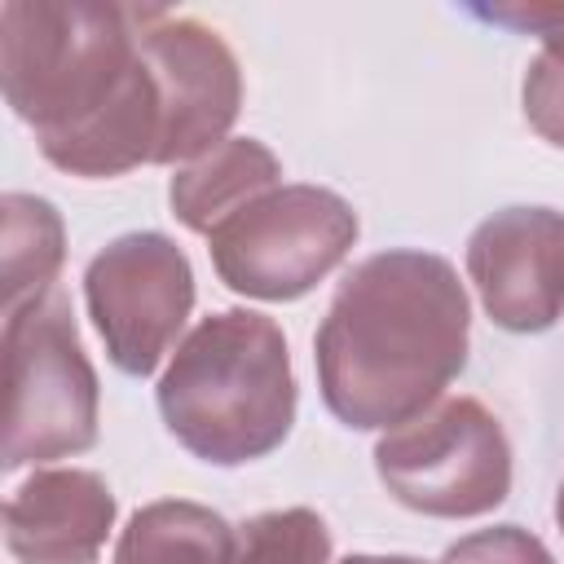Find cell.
<instances>
[{
    "label": "cell",
    "mask_w": 564,
    "mask_h": 564,
    "mask_svg": "<svg viewBox=\"0 0 564 564\" xmlns=\"http://www.w3.org/2000/svg\"><path fill=\"white\" fill-rule=\"evenodd\" d=\"M0 84L57 172L106 181L159 163L163 97L141 44V9L9 0L0 9Z\"/></svg>",
    "instance_id": "1"
},
{
    "label": "cell",
    "mask_w": 564,
    "mask_h": 564,
    "mask_svg": "<svg viewBox=\"0 0 564 564\" xmlns=\"http://www.w3.org/2000/svg\"><path fill=\"white\" fill-rule=\"evenodd\" d=\"M471 300L458 269L419 247L352 264L313 335L326 410L352 432H392L432 410L463 375Z\"/></svg>",
    "instance_id": "2"
},
{
    "label": "cell",
    "mask_w": 564,
    "mask_h": 564,
    "mask_svg": "<svg viewBox=\"0 0 564 564\" xmlns=\"http://www.w3.org/2000/svg\"><path fill=\"white\" fill-rule=\"evenodd\" d=\"M154 401L176 445L212 467L273 454L291 436L300 405L282 326L256 308L207 313L176 344Z\"/></svg>",
    "instance_id": "3"
},
{
    "label": "cell",
    "mask_w": 564,
    "mask_h": 564,
    "mask_svg": "<svg viewBox=\"0 0 564 564\" xmlns=\"http://www.w3.org/2000/svg\"><path fill=\"white\" fill-rule=\"evenodd\" d=\"M101 383L62 291L4 313V441L0 467H44L97 445Z\"/></svg>",
    "instance_id": "4"
},
{
    "label": "cell",
    "mask_w": 564,
    "mask_h": 564,
    "mask_svg": "<svg viewBox=\"0 0 564 564\" xmlns=\"http://www.w3.org/2000/svg\"><path fill=\"white\" fill-rule=\"evenodd\" d=\"M379 485L432 520H476L511 494V441L476 397H441L419 419L375 441Z\"/></svg>",
    "instance_id": "5"
},
{
    "label": "cell",
    "mask_w": 564,
    "mask_h": 564,
    "mask_svg": "<svg viewBox=\"0 0 564 564\" xmlns=\"http://www.w3.org/2000/svg\"><path fill=\"white\" fill-rule=\"evenodd\" d=\"M352 203L326 185H278L207 234L216 278L247 300L286 304L330 278L357 247Z\"/></svg>",
    "instance_id": "6"
},
{
    "label": "cell",
    "mask_w": 564,
    "mask_h": 564,
    "mask_svg": "<svg viewBox=\"0 0 564 564\" xmlns=\"http://www.w3.org/2000/svg\"><path fill=\"white\" fill-rule=\"evenodd\" d=\"M194 264L176 238L132 229L110 238L84 269V304L115 370L145 379L181 344L194 313Z\"/></svg>",
    "instance_id": "7"
},
{
    "label": "cell",
    "mask_w": 564,
    "mask_h": 564,
    "mask_svg": "<svg viewBox=\"0 0 564 564\" xmlns=\"http://www.w3.org/2000/svg\"><path fill=\"white\" fill-rule=\"evenodd\" d=\"M141 44L163 97L159 163L185 167L229 141L242 110V66L216 26L167 9L141 4Z\"/></svg>",
    "instance_id": "8"
},
{
    "label": "cell",
    "mask_w": 564,
    "mask_h": 564,
    "mask_svg": "<svg viewBox=\"0 0 564 564\" xmlns=\"http://www.w3.org/2000/svg\"><path fill=\"white\" fill-rule=\"evenodd\" d=\"M467 278L494 326L542 335L564 317V212L502 207L467 238Z\"/></svg>",
    "instance_id": "9"
},
{
    "label": "cell",
    "mask_w": 564,
    "mask_h": 564,
    "mask_svg": "<svg viewBox=\"0 0 564 564\" xmlns=\"http://www.w3.org/2000/svg\"><path fill=\"white\" fill-rule=\"evenodd\" d=\"M119 498L101 471L40 467L4 502V546L18 564H97Z\"/></svg>",
    "instance_id": "10"
},
{
    "label": "cell",
    "mask_w": 564,
    "mask_h": 564,
    "mask_svg": "<svg viewBox=\"0 0 564 564\" xmlns=\"http://www.w3.org/2000/svg\"><path fill=\"white\" fill-rule=\"evenodd\" d=\"M282 185V159L256 141V137H229L216 150L198 154L194 163L176 167L167 181V203L172 216L189 234H212L242 207H251L260 194Z\"/></svg>",
    "instance_id": "11"
},
{
    "label": "cell",
    "mask_w": 564,
    "mask_h": 564,
    "mask_svg": "<svg viewBox=\"0 0 564 564\" xmlns=\"http://www.w3.org/2000/svg\"><path fill=\"white\" fill-rule=\"evenodd\" d=\"M238 529L189 498H159L128 516L110 564H234Z\"/></svg>",
    "instance_id": "12"
},
{
    "label": "cell",
    "mask_w": 564,
    "mask_h": 564,
    "mask_svg": "<svg viewBox=\"0 0 564 564\" xmlns=\"http://www.w3.org/2000/svg\"><path fill=\"white\" fill-rule=\"evenodd\" d=\"M66 260V225L62 212L40 194H4L0 198V282L4 313L44 300L57 291V273Z\"/></svg>",
    "instance_id": "13"
},
{
    "label": "cell",
    "mask_w": 564,
    "mask_h": 564,
    "mask_svg": "<svg viewBox=\"0 0 564 564\" xmlns=\"http://www.w3.org/2000/svg\"><path fill=\"white\" fill-rule=\"evenodd\" d=\"M234 564H330V529L313 507H278L238 524Z\"/></svg>",
    "instance_id": "14"
},
{
    "label": "cell",
    "mask_w": 564,
    "mask_h": 564,
    "mask_svg": "<svg viewBox=\"0 0 564 564\" xmlns=\"http://www.w3.org/2000/svg\"><path fill=\"white\" fill-rule=\"evenodd\" d=\"M520 106H524V119L529 128L564 150V26H555L538 57L524 66V84H520Z\"/></svg>",
    "instance_id": "15"
},
{
    "label": "cell",
    "mask_w": 564,
    "mask_h": 564,
    "mask_svg": "<svg viewBox=\"0 0 564 564\" xmlns=\"http://www.w3.org/2000/svg\"><path fill=\"white\" fill-rule=\"evenodd\" d=\"M441 564H555V555L538 533L520 524H494L449 542Z\"/></svg>",
    "instance_id": "16"
},
{
    "label": "cell",
    "mask_w": 564,
    "mask_h": 564,
    "mask_svg": "<svg viewBox=\"0 0 564 564\" xmlns=\"http://www.w3.org/2000/svg\"><path fill=\"white\" fill-rule=\"evenodd\" d=\"M339 564H432V560H419V555H348Z\"/></svg>",
    "instance_id": "17"
},
{
    "label": "cell",
    "mask_w": 564,
    "mask_h": 564,
    "mask_svg": "<svg viewBox=\"0 0 564 564\" xmlns=\"http://www.w3.org/2000/svg\"><path fill=\"white\" fill-rule=\"evenodd\" d=\"M555 524H560V533H564V480H560V489H555Z\"/></svg>",
    "instance_id": "18"
}]
</instances>
